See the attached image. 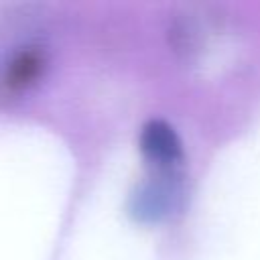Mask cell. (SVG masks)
<instances>
[{
    "instance_id": "obj_1",
    "label": "cell",
    "mask_w": 260,
    "mask_h": 260,
    "mask_svg": "<svg viewBox=\"0 0 260 260\" xmlns=\"http://www.w3.org/2000/svg\"><path fill=\"white\" fill-rule=\"evenodd\" d=\"M142 150L152 167V175L134 197V211L140 219H160L175 207L179 197L181 142L171 126L150 122L142 134Z\"/></svg>"
}]
</instances>
